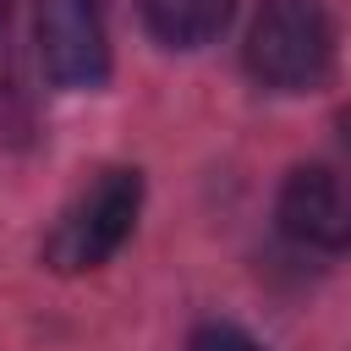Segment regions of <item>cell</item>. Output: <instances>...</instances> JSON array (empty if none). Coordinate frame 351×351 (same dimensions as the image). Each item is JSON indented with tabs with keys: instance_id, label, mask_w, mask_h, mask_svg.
I'll use <instances>...</instances> for the list:
<instances>
[{
	"instance_id": "7a4b0ae2",
	"label": "cell",
	"mask_w": 351,
	"mask_h": 351,
	"mask_svg": "<svg viewBox=\"0 0 351 351\" xmlns=\"http://www.w3.org/2000/svg\"><path fill=\"white\" fill-rule=\"evenodd\" d=\"M335 66V22L324 0H263L247 27V71L269 93H307Z\"/></svg>"
},
{
	"instance_id": "52a82bcc",
	"label": "cell",
	"mask_w": 351,
	"mask_h": 351,
	"mask_svg": "<svg viewBox=\"0 0 351 351\" xmlns=\"http://www.w3.org/2000/svg\"><path fill=\"white\" fill-rule=\"evenodd\" d=\"M340 143H346V154H351V110L340 115Z\"/></svg>"
},
{
	"instance_id": "5b68a950",
	"label": "cell",
	"mask_w": 351,
	"mask_h": 351,
	"mask_svg": "<svg viewBox=\"0 0 351 351\" xmlns=\"http://www.w3.org/2000/svg\"><path fill=\"white\" fill-rule=\"evenodd\" d=\"M137 11L165 49H203L225 33L236 0H137Z\"/></svg>"
},
{
	"instance_id": "277c9868",
	"label": "cell",
	"mask_w": 351,
	"mask_h": 351,
	"mask_svg": "<svg viewBox=\"0 0 351 351\" xmlns=\"http://www.w3.org/2000/svg\"><path fill=\"white\" fill-rule=\"evenodd\" d=\"M280 230L313 252H351V176L329 165H302L280 186Z\"/></svg>"
},
{
	"instance_id": "3957f363",
	"label": "cell",
	"mask_w": 351,
	"mask_h": 351,
	"mask_svg": "<svg viewBox=\"0 0 351 351\" xmlns=\"http://www.w3.org/2000/svg\"><path fill=\"white\" fill-rule=\"evenodd\" d=\"M33 38H38V66L55 88L82 93L110 77L104 0H38Z\"/></svg>"
},
{
	"instance_id": "ba28073f",
	"label": "cell",
	"mask_w": 351,
	"mask_h": 351,
	"mask_svg": "<svg viewBox=\"0 0 351 351\" xmlns=\"http://www.w3.org/2000/svg\"><path fill=\"white\" fill-rule=\"evenodd\" d=\"M5 11H11V0H0V22H5Z\"/></svg>"
},
{
	"instance_id": "8992f818",
	"label": "cell",
	"mask_w": 351,
	"mask_h": 351,
	"mask_svg": "<svg viewBox=\"0 0 351 351\" xmlns=\"http://www.w3.org/2000/svg\"><path fill=\"white\" fill-rule=\"evenodd\" d=\"M186 351H263V346L236 324H203V329H192Z\"/></svg>"
},
{
	"instance_id": "6da1fadb",
	"label": "cell",
	"mask_w": 351,
	"mask_h": 351,
	"mask_svg": "<svg viewBox=\"0 0 351 351\" xmlns=\"http://www.w3.org/2000/svg\"><path fill=\"white\" fill-rule=\"evenodd\" d=\"M137 214H143V176L126 170V165L99 170V176L60 208V219L49 225V236H44V263H49L55 274H88V269L110 263V258L126 247Z\"/></svg>"
}]
</instances>
